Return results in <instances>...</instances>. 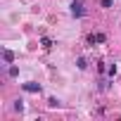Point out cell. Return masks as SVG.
<instances>
[{
    "label": "cell",
    "mask_w": 121,
    "mask_h": 121,
    "mask_svg": "<svg viewBox=\"0 0 121 121\" xmlns=\"http://www.w3.org/2000/svg\"><path fill=\"white\" fill-rule=\"evenodd\" d=\"M14 109H17V112H24V102L17 100V102H14Z\"/></svg>",
    "instance_id": "8"
},
{
    "label": "cell",
    "mask_w": 121,
    "mask_h": 121,
    "mask_svg": "<svg viewBox=\"0 0 121 121\" xmlns=\"http://www.w3.org/2000/svg\"><path fill=\"white\" fill-rule=\"evenodd\" d=\"M107 74H109V76H112V78H114V76H116V67H114V64H112V67H109V69H107Z\"/></svg>",
    "instance_id": "9"
},
{
    "label": "cell",
    "mask_w": 121,
    "mask_h": 121,
    "mask_svg": "<svg viewBox=\"0 0 121 121\" xmlns=\"http://www.w3.org/2000/svg\"><path fill=\"white\" fill-rule=\"evenodd\" d=\"M10 76H19V69L17 67H10Z\"/></svg>",
    "instance_id": "11"
},
{
    "label": "cell",
    "mask_w": 121,
    "mask_h": 121,
    "mask_svg": "<svg viewBox=\"0 0 121 121\" xmlns=\"http://www.w3.org/2000/svg\"><path fill=\"white\" fill-rule=\"evenodd\" d=\"M48 107H52V109L59 107V100H57V97H50V100H48Z\"/></svg>",
    "instance_id": "6"
},
{
    "label": "cell",
    "mask_w": 121,
    "mask_h": 121,
    "mask_svg": "<svg viewBox=\"0 0 121 121\" xmlns=\"http://www.w3.org/2000/svg\"><path fill=\"white\" fill-rule=\"evenodd\" d=\"M22 88L26 90V93H40L43 88H40V83H33V81H29V83H22Z\"/></svg>",
    "instance_id": "2"
},
{
    "label": "cell",
    "mask_w": 121,
    "mask_h": 121,
    "mask_svg": "<svg viewBox=\"0 0 121 121\" xmlns=\"http://www.w3.org/2000/svg\"><path fill=\"white\" fill-rule=\"evenodd\" d=\"M104 40H107L104 33H90V36H88V43H90V45H93V43H104Z\"/></svg>",
    "instance_id": "3"
},
{
    "label": "cell",
    "mask_w": 121,
    "mask_h": 121,
    "mask_svg": "<svg viewBox=\"0 0 121 121\" xmlns=\"http://www.w3.org/2000/svg\"><path fill=\"white\" fill-rule=\"evenodd\" d=\"M40 45H43L45 50H50V48H52V40H50L48 36H43V38H40Z\"/></svg>",
    "instance_id": "5"
},
{
    "label": "cell",
    "mask_w": 121,
    "mask_h": 121,
    "mask_svg": "<svg viewBox=\"0 0 121 121\" xmlns=\"http://www.w3.org/2000/svg\"><path fill=\"white\" fill-rule=\"evenodd\" d=\"M76 64H78V69H86V67H88V62H86V57H78V62H76Z\"/></svg>",
    "instance_id": "7"
},
{
    "label": "cell",
    "mask_w": 121,
    "mask_h": 121,
    "mask_svg": "<svg viewBox=\"0 0 121 121\" xmlns=\"http://www.w3.org/2000/svg\"><path fill=\"white\" fill-rule=\"evenodd\" d=\"M69 12H71V17H76V19L86 17V0H71Z\"/></svg>",
    "instance_id": "1"
},
{
    "label": "cell",
    "mask_w": 121,
    "mask_h": 121,
    "mask_svg": "<svg viewBox=\"0 0 121 121\" xmlns=\"http://www.w3.org/2000/svg\"><path fill=\"white\" fill-rule=\"evenodd\" d=\"M3 59H5L7 64H12V62H14V52H12V50H5V52H3Z\"/></svg>",
    "instance_id": "4"
},
{
    "label": "cell",
    "mask_w": 121,
    "mask_h": 121,
    "mask_svg": "<svg viewBox=\"0 0 121 121\" xmlns=\"http://www.w3.org/2000/svg\"><path fill=\"white\" fill-rule=\"evenodd\" d=\"M112 3H114V0H100V5H102V7H112Z\"/></svg>",
    "instance_id": "10"
}]
</instances>
